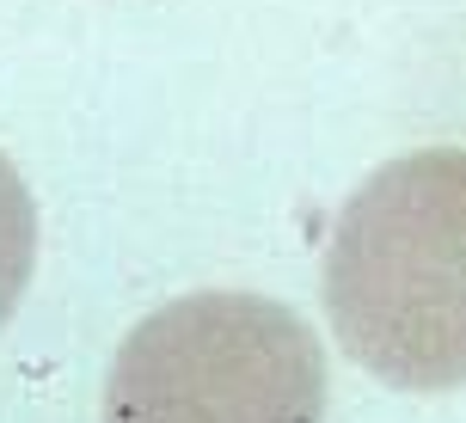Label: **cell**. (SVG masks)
<instances>
[{"label": "cell", "mask_w": 466, "mask_h": 423, "mask_svg": "<svg viewBox=\"0 0 466 423\" xmlns=\"http://www.w3.org/2000/svg\"><path fill=\"white\" fill-rule=\"evenodd\" d=\"M319 295L344 356L374 380L466 387V147L399 154L350 196Z\"/></svg>", "instance_id": "1"}, {"label": "cell", "mask_w": 466, "mask_h": 423, "mask_svg": "<svg viewBox=\"0 0 466 423\" xmlns=\"http://www.w3.org/2000/svg\"><path fill=\"white\" fill-rule=\"evenodd\" d=\"M31 264H37V203L25 190L19 166L0 154V326L13 319Z\"/></svg>", "instance_id": "3"}, {"label": "cell", "mask_w": 466, "mask_h": 423, "mask_svg": "<svg viewBox=\"0 0 466 423\" xmlns=\"http://www.w3.org/2000/svg\"><path fill=\"white\" fill-rule=\"evenodd\" d=\"M105 423H326V350L270 295H178L116 344Z\"/></svg>", "instance_id": "2"}]
</instances>
